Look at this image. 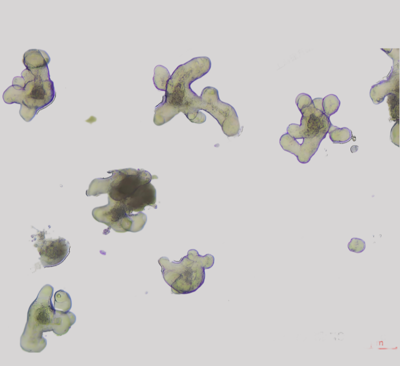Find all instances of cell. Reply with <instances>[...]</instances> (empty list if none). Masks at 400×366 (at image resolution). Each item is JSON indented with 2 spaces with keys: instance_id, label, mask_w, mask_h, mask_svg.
<instances>
[{
  "instance_id": "3957f363",
  "label": "cell",
  "mask_w": 400,
  "mask_h": 366,
  "mask_svg": "<svg viewBox=\"0 0 400 366\" xmlns=\"http://www.w3.org/2000/svg\"><path fill=\"white\" fill-rule=\"evenodd\" d=\"M214 257L207 254L200 256L195 250H190L188 255L178 262H169L172 268L162 266V273L173 272L178 280H182L186 286V293L196 291L204 283L205 269L210 268L214 263Z\"/></svg>"
},
{
  "instance_id": "9a60e30c",
  "label": "cell",
  "mask_w": 400,
  "mask_h": 366,
  "mask_svg": "<svg viewBox=\"0 0 400 366\" xmlns=\"http://www.w3.org/2000/svg\"><path fill=\"white\" fill-rule=\"evenodd\" d=\"M399 121L394 124L390 132V138L392 142L396 146H399Z\"/></svg>"
},
{
  "instance_id": "8992f818",
  "label": "cell",
  "mask_w": 400,
  "mask_h": 366,
  "mask_svg": "<svg viewBox=\"0 0 400 366\" xmlns=\"http://www.w3.org/2000/svg\"><path fill=\"white\" fill-rule=\"evenodd\" d=\"M36 246L40 257L39 258L44 268L52 267L61 264L70 252L69 243L65 239L42 240Z\"/></svg>"
},
{
  "instance_id": "5b68a950",
  "label": "cell",
  "mask_w": 400,
  "mask_h": 366,
  "mask_svg": "<svg viewBox=\"0 0 400 366\" xmlns=\"http://www.w3.org/2000/svg\"><path fill=\"white\" fill-rule=\"evenodd\" d=\"M116 171L107 190L108 196L116 201L124 202L152 179L150 174L144 170L130 168Z\"/></svg>"
},
{
  "instance_id": "30bf717a",
  "label": "cell",
  "mask_w": 400,
  "mask_h": 366,
  "mask_svg": "<svg viewBox=\"0 0 400 366\" xmlns=\"http://www.w3.org/2000/svg\"><path fill=\"white\" fill-rule=\"evenodd\" d=\"M55 309L67 313L70 312L72 307L71 298L69 294L64 290H58L54 294Z\"/></svg>"
},
{
  "instance_id": "4fadbf2b",
  "label": "cell",
  "mask_w": 400,
  "mask_h": 366,
  "mask_svg": "<svg viewBox=\"0 0 400 366\" xmlns=\"http://www.w3.org/2000/svg\"><path fill=\"white\" fill-rule=\"evenodd\" d=\"M348 250L352 252L360 253L366 248L365 242L359 238H353L348 244Z\"/></svg>"
},
{
  "instance_id": "9c48e42d",
  "label": "cell",
  "mask_w": 400,
  "mask_h": 366,
  "mask_svg": "<svg viewBox=\"0 0 400 366\" xmlns=\"http://www.w3.org/2000/svg\"><path fill=\"white\" fill-rule=\"evenodd\" d=\"M328 133L330 140L334 143L344 144L350 141L352 137V131L347 128H339L330 124Z\"/></svg>"
},
{
  "instance_id": "5bb4252c",
  "label": "cell",
  "mask_w": 400,
  "mask_h": 366,
  "mask_svg": "<svg viewBox=\"0 0 400 366\" xmlns=\"http://www.w3.org/2000/svg\"><path fill=\"white\" fill-rule=\"evenodd\" d=\"M296 102L298 110L306 106H308L312 102L311 97L304 93L298 95L296 100Z\"/></svg>"
},
{
  "instance_id": "7c38bea8",
  "label": "cell",
  "mask_w": 400,
  "mask_h": 366,
  "mask_svg": "<svg viewBox=\"0 0 400 366\" xmlns=\"http://www.w3.org/2000/svg\"><path fill=\"white\" fill-rule=\"evenodd\" d=\"M340 104V101L336 95L330 94L326 96L322 99V102L324 114L330 118L338 111Z\"/></svg>"
},
{
  "instance_id": "2e32d148",
  "label": "cell",
  "mask_w": 400,
  "mask_h": 366,
  "mask_svg": "<svg viewBox=\"0 0 400 366\" xmlns=\"http://www.w3.org/2000/svg\"><path fill=\"white\" fill-rule=\"evenodd\" d=\"M22 76L26 84L32 82L36 78L35 76L32 74V72L28 68L23 70L22 73Z\"/></svg>"
},
{
  "instance_id": "277c9868",
  "label": "cell",
  "mask_w": 400,
  "mask_h": 366,
  "mask_svg": "<svg viewBox=\"0 0 400 366\" xmlns=\"http://www.w3.org/2000/svg\"><path fill=\"white\" fill-rule=\"evenodd\" d=\"M108 198V205L93 210L92 215L96 220L120 232H136L142 229L146 221L145 214L138 212L132 214L128 212L122 202L114 200L109 196Z\"/></svg>"
},
{
  "instance_id": "7a4b0ae2",
  "label": "cell",
  "mask_w": 400,
  "mask_h": 366,
  "mask_svg": "<svg viewBox=\"0 0 400 366\" xmlns=\"http://www.w3.org/2000/svg\"><path fill=\"white\" fill-rule=\"evenodd\" d=\"M299 110L302 114L300 124H290L287 134L294 140L302 138V142L287 146L283 150L296 156L299 162L306 164L325 138L331 122L329 117L314 108L313 102Z\"/></svg>"
},
{
  "instance_id": "52a82bcc",
  "label": "cell",
  "mask_w": 400,
  "mask_h": 366,
  "mask_svg": "<svg viewBox=\"0 0 400 366\" xmlns=\"http://www.w3.org/2000/svg\"><path fill=\"white\" fill-rule=\"evenodd\" d=\"M156 202V190L150 182L140 186L136 192L124 202L128 212H140L148 205L156 208L154 206Z\"/></svg>"
},
{
  "instance_id": "6da1fadb",
  "label": "cell",
  "mask_w": 400,
  "mask_h": 366,
  "mask_svg": "<svg viewBox=\"0 0 400 366\" xmlns=\"http://www.w3.org/2000/svg\"><path fill=\"white\" fill-rule=\"evenodd\" d=\"M53 287L44 286L30 304L27 321L20 337L22 350L28 352H41L46 346L44 332L53 331L58 336L66 334L76 320L72 312L66 313L55 309L52 302Z\"/></svg>"
},
{
  "instance_id": "e0dca14e",
  "label": "cell",
  "mask_w": 400,
  "mask_h": 366,
  "mask_svg": "<svg viewBox=\"0 0 400 366\" xmlns=\"http://www.w3.org/2000/svg\"><path fill=\"white\" fill-rule=\"evenodd\" d=\"M26 82L22 77L16 76L14 78L12 85L21 88L23 90L26 86Z\"/></svg>"
},
{
  "instance_id": "8fae6325",
  "label": "cell",
  "mask_w": 400,
  "mask_h": 366,
  "mask_svg": "<svg viewBox=\"0 0 400 366\" xmlns=\"http://www.w3.org/2000/svg\"><path fill=\"white\" fill-rule=\"evenodd\" d=\"M170 77L168 70L165 67L159 65L155 68L153 80L155 86L158 90H166L167 82Z\"/></svg>"
},
{
  "instance_id": "ba28073f",
  "label": "cell",
  "mask_w": 400,
  "mask_h": 366,
  "mask_svg": "<svg viewBox=\"0 0 400 366\" xmlns=\"http://www.w3.org/2000/svg\"><path fill=\"white\" fill-rule=\"evenodd\" d=\"M50 58L48 54L42 50H30L24 56L23 62L28 70L48 66Z\"/></svg>"
},
{
  "instance_id": "ac0fdd59",
  "label": "cell",
  "mask_w": 400,
  "mask_h": 366,
  "mask_svg": "<svg viewBox=\"0 0 400 366\" xmlns=\"http://www.w3.org/2000/svg\"><path fill=\"white\" fill-rule=\"evenodd\" d=\"M312 102L314 108L321 111L324 112L322 106V98H314L312 100Z\"/></svg>"
}]
</instances>
